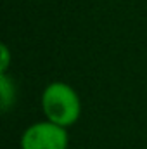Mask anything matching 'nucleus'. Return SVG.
Masks as SVG:
<instances>
[{
	"label": "nucleus",
	"mask_w": 147,
	"mask_h": 149,
	"mask_svg": "<svg viewBox=\"0 0 147 149\" xmlns=\"http://www.w3.org/2000/svg\"><path fill=\"white\" fill-rule=\"evenodd\" d=\"M16 104V83L9 73H0V108L2 111H10Z\"/></svg>",
	"instance_id": "3"
},
{
	"label": "nucleus",
	"mask_w": 147,
	"mask_h": 149,
	"mask_svg": "<svg viewBox=\"0 0 147 149\" xmlns=\"http://www.w3.org/2000/svg\"><path fill=\"white\" fill-rule=\"evenodd\" d=\"M28 2H31V0H28Z\"/></svg>",
	"instance_id": "5"
},
{
	"label": "nucleus",
	"mask_w": 147,
	"mask_h": 149,
	"mask_svg": "<svg viewBox=\"0 0 147 149\" xmlns=\"http://www.w3.org/2000/svg\"><path fill=\"white\" fill-rule=\"evenodd\" d=\"M21 149H68V128L55 125L49 120L35 121L24 128L19 139Z\"/></svg>",
	"instance_id": "2"
},
{
	"label": "nucleus",
	"mask_w": 147,
	"mask_h": 149,
	"mask_svg": "<svg viewBox=\"0 0 147 149\" xmlns=\"http://www.w3.org/2000/svg\"><path fill=\"white\" fill-rule=\"evenodd\" d=\"M10 61H12L10 49H9L7 43H2L0 45V73H9Z\"/></svg>",
	"instance_id": "4"
},
{
	"label": "nucleus",
	"mask_w": 147,
	"mask_h": 149,
	"mask_svg": "<svg viewBox=\"0 0 147 149\" xmlns=\"http://www.w3.org/2000/svg\"><path fill=\"white\" fill-rule=\"evenodd\" d=\"M45 120L64 128L73 127L81 116V99L66 81H50L40 97Z\"/></svg>",
	"instance_id": "1"
}]
</instances>
